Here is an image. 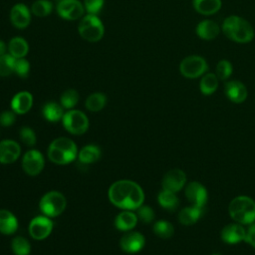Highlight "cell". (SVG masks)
<instances>
[{"mask_svg":"<svg viewBox=\"0 0 255 255\" xmlns=\"http://www.w3.org/2000/svg\"><path fill=\"white\" fill-rule=\"evenodd\" d=\"M20 153L21 148L18 142L11 139L0 141V163H12L19 157Z\"/></svg>","mask_w":255,"mask_h":255,"instance_id":"cell-17","label":"cell"},{"mask_svg":"<svg viewBox=\"0 0 255 255\" xmlns=\"http://www.w3.org/2000/svg\"><path fill=\"white\" fill-rule=\"evenodd\" d=\"M79 34L88 42H98L104 36V25L101 19L95 14H88L82 18L79 27Z\"/></svg>","mask_w":255,"mask_h":255,"instance_id":"cell-5","label":"cell"},{"mask_svg":"<svg viewBox=\"0 0 255 255\" xmlns=\"http://www.w3.org/2000/svg\"><path fill=\"white\" fill-rule=\"evenodd\" d=\"M105 0H85V8L89 14L97 15L104 6Z\"/></svg>","mask_w":255,"mask_h":255,"instance_id":"cell-40","label":"cell"},{"mask_svg":"<svg viewBox=\"0 0 255 255\" xmlns=\"http://www.w3.org/2000/svg\"><path fill=\"white\" fill-rule=\"evenodd\" d=\"M22 142L28 146H33L36 143V134L34 130L29 127H23L19 132Z\"/></svg>","mask_w":255,"mask_h":255,"instance_id":"cell-37","label":"cell"},{"mask_svg":"<svg viewBox=\"0 0 255 255\" xmlns=\"http://www.w3.org/2000/svg\"><path fill=\"white\" fill-rule=\"evenodd\" d=\"M137 216L130 210L122 211L119 213L115 219V225L116 228H118L121 231H129L137 223Z\"/></svg>","mask_w":255,"mask_h":255,"instance_id":"cell-24","label":"cell"},{"mask_svg":"<svg viewBox=\"0 0 255 255\" xmlns=\"http://www.w3.org/2000/svg\"><path fill=\"white\" fill-rule=\"evenodd\" d=\"M16 59L12 55L3 54L0 56V77L9 76L14 72Z\"/></svg>","mask_w":255,"mask_h":255,"instance_id":"cell-35","label":"cell"},{"mask_svg":"<svg viewBox=\"0 0 255 255\" xmlns=\"http://www.w3.org/2000/svg\"><path fill=\"white\" fill-rule=\"evenodd\" d=\"M43 116L49 122H58L63 119V108L55 102L47 103L43 108Z\"/></svg>","mask_w":255,"mask_h":255,"instance_id":"cell-29","label":"cell"},{"mask_svg":"<svg viewBox=\"0 0 255 255\" xmlns=\"http://www.w3.org/2000/svg\"><path fill=\"white\" fill-rule=\"evenodd\" d=\"M107 102V98L103 93H94L86 100V108L91 112L101 111Z\"/></svg>","mask_w":255,"mask_h":255,"instance_id":"cell-30","label":"cell"},{"mask_svg":"<svg viewBox=\"0 0 255 255\" xmlns=\"http://www.w3.org/2000/svg\"><path fill=\"white\" fill-rule=\"evenodd\" d=\"M5 49H6V46H5V43L3 41L0 40V56H2L5 52Z\"/></svg>","mask_w":255,"mask_h":255,"instance_id":"cell-43","label":"cell"},{"mask_svg":"<svg viewBox=\"0 0 255 255\" xmlns=\"http://www.w3.org/2000/svg\"><path fill=\"white\" fill-rule=\"evenodd\" d=\"M53 229L52 220L46 215H39L34 217L29 224V233L32 238L36 240H43L47 238Z\"/></svg>","mask_w":255,"mask_h":255,"instance_id":"cell-10","label":"cell"},{"mask_svg":"<svg viewBox=\"0 0 255 255\" xmlns=\"http://www.w3.org/2000/svg\"><path fill=\"white\" fill-rule=\"evenodd\" d=\"M11 248L15 255H29L31 246L28 240L22 236H16L11 241Z\"/></svg>","mask_w":255,"mask_h":255,"instance_id":"cell-32","label":"cell"},{"mask_svg":"<svg viewBox=\"0 0 255 255\" xmlns=\"http://www.w3.org/2000/svg\"><path fill=\"white\" fill-rule=\"evenodd\" d=\"M185 196L192 204L199 207H204L208 200V192L206 188L197 181H192L185 187Z\"/></svg>","mask_w":255,"mask_h":255,"instance_id":"cell-12","label":"cell"},{"mask_svg":"<svg viewBox=\"0 0 255 255\" xmlns=\"http://www.w3.org/2000/svg\"><path fill=\"white\" fill-rule=\"evenodd\" d=\"M145 243L144 236L139 232H128L125 234L120 241L121 248L127 253H137Z\"/></svg>","mask_w":255,"mask_h":255,"instance_id":"cell-15","label":"cell"},{"mask_svg":"<svg viewBox=\"0 0 255 255\" xmlns=\"http://www.w3.org/2000/svg\"><path fill=\"white\" fill-rule=\"evenodd\" d=\"M246 229L240 223H230L221 230V239L227 244H237L244 241Z\"/></svg>","mask_w":255,"mask_h":255,"instance_id":"cell-16","label":"cell"},{"mask_svg":"<svg viewBox=\"0 0 255 255\" xmlns=\"http://www.w3.org/2000/svg\"><path fill=\"white\" fill-rule=\"evenodd\" d=\"M153 233L163 239L170 238L174 233V228L172 224L166 220H158L153 225Z\"/></svg>","mask_w":255,"mask_h":255,"instance_id":"cell-31","label":"cell"},{"mask_svg":"<svg viewBox=\"0 0 255 255\" xmlns=\"http://www.w3.org/2000/svg\"><path fill=\"white\" fill-rule=\"evenodd\" d=\"M53 9V4L49 0H37L33 3L31 10L32 13L38 17L48 16Z\"/></svg>","mask_w":255,"mask_h":255,"instance_id":"cell-33","label":"cell"},{"mask_svg":"<svg viewBox=\"0 0 255 255\" xmlns=\"http://www.w3.org/2000/svg\"><path fill=\"white\" fill-rule=\"evenodd\" d=\"M203 214V207L191 205L184 207L178 213V220L182 225L189 226L197 222V220Z\"/></svg>","mask_w":255,"mask_h":255,"instance_id":"cell-21","label":"cell"},{"mask_svg":"<svg viewBox=\"0 0 255 255\" xmlns=\"http://www.w3.org/2000/svg\"><path fill=\"white\" fill-rule=\"evenodd\" d=\"M232 73H233V66L231 62H229L228 60L222 59L217 63L216 69H215V75L219 80L221 81L228 80L232 75Z\"/></svg>","mask_w":255,"mask_h":255,"instance_id":"cell-34","label":"cell"},{"mask_svg":"<svg viewBox=\"0 0 255 255\" xmlns=\"http://www.w3.org/2000/svg\"><path fill=\"white\" fill-rule=\"evenodd\" d=\"M221 31V28L219 25L210 19H205L200 21L195 28V33L198 38L205 40V41H211L215 39Z\"/></svg>","mask_w":255,"mask_h":255,"instance_id":"cell-19","label":"cell"},{"mask_svg":"<svg viewBox=\"0 0 255 255\" xmlns=\"http://www.w3.org/2000/svg\"><path fill=\"white\" fill-rule=\"evenodd\" d=\"M45 165V160L43 154L37 149L28 150L22 158L23 170L29 175L39 174Z\"/></svg>","mask_w":255,"mask_h":255,"instance_id":"cell-9","label":"cell"},{"mask_svg":"<svg viewBox=\"0 0 255 255\" xmlns=\"http://www.w3.org/2000/svg\"><path fill=\"white\" fill-rule=\"evenodd\" d=\"M30 71V64L27 60L20 58L16 59L15 62V67H14V72L21 78H26L29 74Z\"/></svg>","mask_w":255,"mask_h":255,"instance_id":"cell-39","label":"cell"},{"mask_svg":"<svg viewBox=\"0 0 255 255\" xmlns=\"http://www.w3.org/2000/svg\"><path fill=\"white\" fill-rule=\"evenodd\" d=\"M59 15L67 20H76L84 13V6L79 0H61L57 5Z\"/></svg>","mask_w":255,"mask_h":255,"instance_id":"cell-13","label":"cell"},{"mask_svg":"<svg viewBox=\"0 0 255 255\" xmlns=\"http://www.w3.org/2000/svg\"><path fill=\"white\" fill-rule=\"evenodd\" d=\"M230 217L242 225L255 222V201L245 195L233 198L228 206Z\"/></svg>","mask_w":255,"mask_h":255,"instance_id":"cell-4","label":"cell"},{"mask_svg":"<svg viewBox=\"0 0 255 255\" xmlns=\"http://www.w3.org/2000/svg\"><path fill=\"white\" fill-rule=\"evenodd\" d=\"M110 201L117 207L126 210H134L142 205L144 193L134 181L123 179L114 182L108 192Z\"/></svg>","mask_w":255,"mask_h":255,"instance_id":"cell-1","label":"cell"},{"mask_svg":"<svg viewBox=\"0 0 255 255\" xmlns=\"http://www.w3.org/2000/svg\"><path fill=\"white\" fill-rule=\"evenodd\" d=\"M78 153L77 144L68 137L54 139L48 148L49 159L56 164H67L72 162Z\"/></svg>","mask_w":255,"mask_h":255,"instance_id":"cell-3","label":"cell"},{"mask_svg":"<svg viewBox=\"0 0 255 255\" xmlns=\"http://www.w3.org/2000/svg\"><path fill=\"white\" fill-rule=\"evenodd\" d=\"M33 105V97L29 92L23 91L17 93L12 101H11V108L15 114H26Z\"/></svg>","mask_w":255,"mask_h":255,"instance_id":"cell-20","label":"cell"},{"mask_svg":"<svg viewBox=\"0 0 255 255\" xmlns=\"http://www.w3.org/2000/svg\"><path fill=\"white\" fill-rule=\"evenodd\" d=\"M100 157H101V149L99 146L95 144H88L84 146L78 154L79 161L83 164H90V163L96 162Z\"/></svg>","mask_w":255,"mask_h":255,"instance_id":"cell-26","label":"cell"},{"mask_svg":"<svg viewBox=\"0 0 255 255\" xmlns=\"http://www.w3.org/2000/svg\"><path fill=\"white\" fill-rule=\"evenodd\" d=\"M136 212V216L137 218H139L140 221L144 222V223H150L153 219H154V211L151 207L147 206V205H141L139 206Z\"/></svg>","mask_w":255,"mask_h":255,"instance_id":"cell-38","label":"cell"},{"mask_svg":"<svg viewBox=\"0 0 255 255\" xmlns=\"http://www.w3.org/2000/svg\"><path fill=\"white\" fill-rule=\"evenodd\" d=\"M186 182V174L183 170L178 168H173L167 171L161 181L162 189L169 190L172 192H177L182 189Z\"/></svg>","mask_w":255,"mask_h":255,"instance_id":"cell-11","label":"cell"},{"mask_svg":"<svg viewBox=\"0 0 255 255\" xmlns=\"http://www.w3.org/2000/svg\"><path fill=\"white\" fill-rule=\"evenodd\" d=\"M157 201L159 205L167 210H174L179 205V199L175 192L162 189L157 195Z\"/></svg>","mask_w":255,"mask_h":255,"instance_id":"cell-28","label":"cell"},{"mask_svg":"<svg viewBox=\"0 0 255 255\" xmlns=\"http://www.w3.org/2000/svg\"><path fill=\"white\" fill-rule=\"evenodd\" d=\"M221 30L228 39L239 44L249 43L255 36L254 28L250 22L237 15L226 17L222 23Z\"/></svg>","mask_w":255,"mask_h":255,"instance_id":"cell-2","label":"cell"},{"mask_svg":"<svg viewBox=\"0 0 255 255\" xmlns=\"http://www.w3.org/2000/svg\"><path fill=\"white\" fill-rule=\"evenodd\" d=\"M8 49H9L10 55H12L15 59H20V58H24L27 55L29 51V45L24 38L15 37L10 40Z\"/></svg>","mask_w":255,"mask_h":255,"instance_id":"cell-27","label":"cell"},{"mask_svg":"<svg viewBox=\"0 0 255 255\" xmlns=\"http://www.w3.org/2000/svg\"><path fill=\"white\" fill-rule=\"evenodd\" d=\"M60 101H61V105L63 108L72 109L77 105V103L79 101V94L76 90L69 89L62 94Z\"/></svg>","mask_w":255,"mask_h":255,"instance_id":"cell-36","label":"cell"},{"mask_svg":"<svg viewBox=\"0 0 255 255\" xmlns=\"http://www.w3.org/2000/svg\"><path fill=\"white\" fill-rule=\"evenodd\" d=\"M219 79L215 75V73H205L201 76L199 82V90L205 96L212 95L218 88Z\"/></svg>","mask_w":255,"mask_h":255,"instance_id":"cell-25","label":"cell"},{"mask_svg":"<svg viewBox=\"0 0 255 255\" xmlns=\"http://www.w3.org/2000/svg\"><path fill=\"white\" fill-rule=\"evenodd\" d=\"M224 93L227 99L235 104L243 103L248 96L245 85L237 80L227 81L224 85Z\"/></svg>","mask_w":255,"mask_h":255,"instance_id":"cell-14","label":"cell"},{"mask_svg":"<svg viewBox=\"0 0 255 255\" xmlns=\"http://www.w3.org/2000/svg\"><path fill=\"white\" fill-rule=\"evenodd\" d=\"M11 23L19 29L26 28L31 21V13L25 4L18 3L14 5L10 11Z\"/></svg>","mask_w":255,"mask_h":255,"instance_id":"cell-18","label":"cell"},{"mask_svg":"<svg viewBox=\"0 0 255 255\" xmlns=\"http://www.w3.org/2000/svg\"><path fill=\"white\" fill-rule=\"evenodd\" d=\"M194 10L204 16L217 13L222 5L221 0H192Z\"/></svg>","mask_w":255,"mask_h":255,"instance_id":"cell-23","label":"cell"},{"mask_svg":"<svg viewBox=\"0 0 255 255\" xmlns=\"http://www.w3.org/2000/svg\"><path fill=\"white\" fill-rule=\"evenodd\" d=\"M18 229V220L15 215L6 209H0V233L10 235Z\"/></svg>","mask_w":255,"mask_h":255,"instance_id":"cell-22","label":"cell"},{"mask_svg":"<svg viewBox=\"0 0 255 255\" xmlns=\"http://www.w3.org/2000/svg\"><path fill=\"white\" fill-rule=\"evenodd\" d=\"M15 113L11 111H5L0 115V125L3 127H10L15 123Z\"/></svg>","mask_w":255,"mask_h":255,"instance_id":"cell-41","label":"cell"},{"mask_svg":"<svg viewBox=\"0 0 255 255\" xmlns=\"http://www.w3.org/2000/svg\"><path fill=\"white\" fill-rule=\"evenodd\" d=\"M62 121L65 128L73 134H83L89 128V120L87 116L78 110L68 111L64 114Z\"/></svg>","mask_w":255,"mask_h":255,"instance_id":"cell-8","label":"cell"},{"mask_svg":"<svg viewBox=\"0 0 255 255\" xmlns=\"http://www.w3.org/2000/svg\"><path fill=\"white\" fill-rule=\"evenodd\" d=\"M208 70L206 60L199 55L185 57L179 64L180 74L187 79H196L203 76Z\"/></svg>","mask_w":255,"mask_h":255,"instance_id":"cell-7","label":"cell"},{"mask_svg":"<svg viewBox=\"0 0 255 255\" xmlns=\"http://www.w3.org/2000/svg\"><path fill=\"white\" fill-rule=\"evenodd\" d=\"M67 200L59 191H49L40 200L39 207L42 213L48 217L60 215L66 208Z\"/></svg>","mask_w":255,"mask_h":255,"instance_id":"cell-6","label":"cell"},{"mask_svg":"<svg viewBox=\"0 0 255 255\" xmlns=\"http://www.w3.org/2000/svg\"><path fill=\"white\" fill-rule=\"evenodd\" d=\"M244 241L255 248V222L250 224V226L246 230Z\"/></svg>","mask_w":255,"mask_h":255,"instance_id":"cell-42","label":"cell"}]
</instances>
